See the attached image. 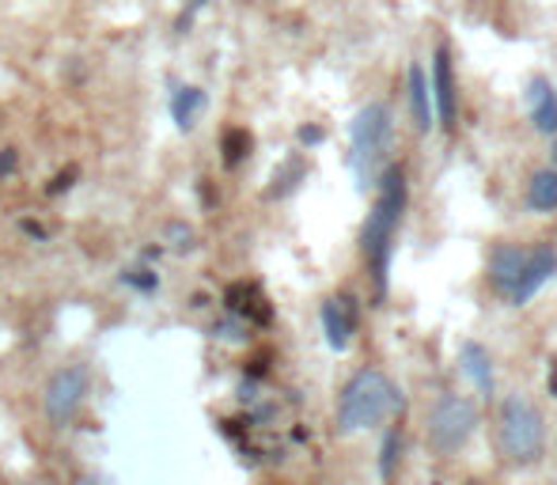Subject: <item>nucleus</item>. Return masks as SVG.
I'll return each mask as SVG.
<instances>
[{"label": "nucleus", "instance_id": "nucleus-12", "mask_svg": "<svg viewBox=\"0 0 557 485\" xmlns=\"http://www.w3.org/2000/svg\"><path fill=\"white\" fill-rule=\"evenodd\" d=\"M528 107H531V125L546 137H557V91L546 76H535L528 88Z\"/></svg>", "mask_w": 557, "mask_h": 485}, {"label": "nucleus", "instance_id": "nucleus-8", "mask_svg": "<svg viewBox=\"0 0 557 485\" xmlns=\"http://www.w3.org/2000/svg\"><path fill=\"white\" fill-rule=\"evenodd\" d=\"M523 265H528V250L516 247V242H497L490 250V262H485V273H490V285L497 288L505 300H512L516 285L523 277Z\"/></svg>", "mask_w": 557, "mask_h": 485}, {"label": "nucleus", "instance_id": "nucleus-11", "mask_svg": "<svg viewBox=\"0 0 557 485\" xmlns=\"http://www.w3.org/2000/svg\"><path fill=\"white\" fill-rule=\"evenodd\" d=\"M224 303H227V315H239L243 323L265 326L273 319V311H270V303H265V296L258 293V285H247V281H239V285L227 288Z\"/></svg>", "mask_w": 557, "mask_h": 485}, {"label": "nucleus", "instance_id": "nucleus-26", "mask_svg": "<svg viewBox=\"0 0 557 485\" xmlns=\"http://www.w3.org/2000/svg\"><path fill=\"white\" fill-rule=\"evenodd\" d=\"M23 232H27V236H35V239H46V228H42V224H35V221H23Z\"/></svg>", "mask_w": 557, "mask_h": 485}, {"label": "nucleus", "instance_id": "nucleus-18", "mask_svg": "<svg viewBox=\"0 0 557 485\" xmlns=\"http://www.w3.org/2000/svg\"><path fill=\"white\" fill-rule=\"evenodd\" d=\"M250 152H255V137H250V129H243V125H227V129L221 133L224 167H239L243 160H250Z\"/></svg>", "mask_w": 557, "mask_h": 485}, {"label": "nucleus", "instance_id": "nucleus-15", "mask_svg": "<svg viewBox=\"0 0 557 485\" xmlns=\"http://www.w3.org/2000/svg\"><path fill=\"white\" fill-rule=\"evenodd\" d=\"M304 178H308V160H304L300 152L285 156V160L277 163V171L270 175V186H265V201H281V198H288V194H296Z\"/></svg>", "mask_w": 557, "mask_h": 485}, {"label": "nucleus", "instance_id": "nucleus-24", "mask_svg": "<svg viewBox=\"0 0 557 485\" xmlns=\"http://www.w3.org/2000/svg\"><path fill=\"white\" fill-rule=\"evenodd\" d=\"M296 137H300L304 148H315V145H323V140H326V129H323V125H300V129H296Z\"/></svg>", "mask_w": 557, "mask_h": 485}, {"label": "nucleus", "instance_id": "nucleus-25", "mask_svg": "<svg viewBox=\"0 0 557 485\" xmlns=\"http://www.w3.org/2000/svg\"><path fill=\"white\" fill-rule=\"evenodd\" d=\"M73 178H76V167H69V171H61L58 178H53L50 186H46V194H50V198H58L61 190H69V186H73Z\"/></svg>", "mask_w": 557, "mask_h": 485}, {"label": "nucleus", "instance_id": "nucleus-30", "mask_svg": "<svg viewBox=\"0 0 557 485\" xmlns=\"http://www.w3.org/2000/svg\"><path fill=\"white\" fill-rule=\"evenodd\" d=\"M554 160H557V145H554Z\"/></svg>", "mask_w": 557, "mask_h": 485}, {"label": "nucleus", "instance_id": "nucleus-22", "mask_svg": "<svg viewBox=\"0 0 557 485\" xmlns=\"http://www.w3.org/2000/svg\"><path fill=\"white\" fill-rule=\"evenodd\" d=\"M122 285H129V288H137V293H156L160 288V273L156 270H129V273H122Z\"/></svg>", "mask_w": 557, "mask_h": 485}, {"label": "nucleus", "instance_id": "nucleus-13", "mask_svg": "<svg viewBox=\"0 0 557 485\" xmlns=\"http://www.w3.org/2000/svg\"><path fill=\"white\" fill-rule=\"evenodd\" d=\"M459 364H462V375L474 383L478 395L482 398L497 395V375H493V361H490V353H485V346L467 341V346L459 349Z\"/></svg>", "mask_w": 557, "mask_h": 485}, {"label": "nucleus", "instance_id": "nucleus-16", "mask_svg": "<svg viewBox=\"0 0 557 485\" xmlns=\"http://www.w3.org/2000/svg\"><path fill=\"white\" fill-rule=\"evenodd\" d=\"M201 111H206V91L194 88V84H186V88L175 91V99H171V119L183 133H190L194 125H198Z\"/></svg>", "mask_w": 557, "mask_h": 485}, {"label": "nucleus", "instance_id": "nucleus-17", "mask_svg": "<svg viewBox=\"0 0 557 485\" xmlns=\"http://www.w3.org/2000/svg\"><path fill=\"white\" fill-rule=\"evenodd\" d=\"M528 206L531 213H557V171H535L528 183Z\"/></svg>", "mask_w": 557, "mask_h": 485}, {"label": "nucleus", "instance_id": "nucleus-23", "mask_svg": "<svg viewBox=\"0 0 557 485\" xmlns=\"http://www.w3.org/2000/svg\"><path fill=\"white\" fill-rule=\"evenodd\" d=\"M15 171H20V152H15L12 145L0 148V183H4V178H12Z\"/></svg>", "mask_w": 557, "mask_h": 485}, {"label": "nucleus", "instance_id": "nucleus-6", "mask_svg": "<svg viewBox=\"0 0 557 485\" xmlns=\"http://www.w3.org/2000/svg\"><path fill=\"white\" fill-rule=\"evenodd\" d=\"M88 390H91L88 364H65V368H58V372L50 375V383H46V390H42L46 421H50L53 428L73 425L76 413H81V406H84V398H88Z\"/></svg>", "mask_w": 557, "mask_h": 485}, {"label": "nucleus", "instance_id": "nucleus-9", "mask_svg": "<svg viewBox=\"0 0 557 485\" xmlns=\"http://www.w3.org/2000/svg\"><path fill=\"white\" fill-rule=\"evenodd\" d=\"M319 319H323V334L331 341V349L345 353L352 334H357V308H352V300L349 296H331V300H323Z\"/></svg>", "mask_w": 557, "mask_h": 485}, {"label": "nucleus", "instance_id": "nucleus-2", "mask_svg": "<svg viewBox=\"0 0 557 485\" xmlns=\"http://www.w3.org/2000/svg\"><path fill=\"white\" fill-rule=\"evenodd\" d=\"M398 406H403V398H398L395 383L383 372H375V368H364V372H357L345 383L342 398H337V433L352 436L383 425Z\"/></svg>", "mask_w": 557, "mask_h": 485}, {"label": "nucleus", "instance_id": "nucleus-31", "mask_svg": "<svg viewBox=\"0 0 557 485\" xmlns=\"http://www.w3.org/2000/svg\"><path fill=\"white\" fill-rule=\"evenodd\" d=\"M467 485H478V482H467Z\"/></svg>", "mask_w": 557, "mask_h": 485}, {"label": "nucleus", "instance_id": "nucleus-10", "mask_svg": "<svg viewBox=\"0 0 557 485\" xmlns=\"http://www.w3.org/2000/svg\"><path fill=\"white\" fill-rule=\"evenodd\" d=\"M557 273V254H554V247H546V242H539L535 250H528V265H523V277H520V285H516V293H512V308H523V303L531 300V296L539 293V288L546 285Z\"/></svg>", "mask_w": 557, "mask_h": 485}, {"label": "nucleus", "instance_id": "nucleus-20", "mask_svg": "<svg viewBox=\"0 0 557 485\" xmlns=\"http://www.w3.org/2000/svg\"><path fill=\"white\" fill-rule=\"evenodd\" d=\"M163 239H168V247L178 250V254H186V250L198 247V236H194V228L186 221H171L168 232H163Z\"/></svg>", "mask_w": 557, "mask_h": 485}, {"label": "nucleus", "instance_id": "nucleus-21", "mask_svg": "<svg viewBox=\"0 0 557 485\" xmlns=\"http://www.w3.org/2000/svg\"><path fill=\"white\" fill-rule=\"evenodd\" d=\"M250 323H243L239 315H227L224 323H216L213 326V338H221V341H247L250 338Z\"/></svg>", "mask_w": 557, "mask_h": 485}, {"label": "nucleus", "instance_id": "nucleus-19", "mask_svg": "<svg viewBox=\"0 0 557 485\" xmlns=\"http://www.w3.org/2000/svg\"><path fill=\"white\" fill-rule=\"evenodd\" d=\"M398 459H403V433H398V428H391V433L383 436V448H380V474H383V482L395 478Z\"/></svg>", "mask_w": 557, "mask_h": 485}, {"label": "nucleus", "instance_id": "nucleus-5", "mask_svg": "<svg viewBox=\"0 0 557 485\" xmlns=\"http://www.w3.org/2000/svg\"><path fill=\"white\" fill-rule=\"evenodd\" d=\"M478 428V406L462 395H444L433 402L425 418V440L436 456H455L467 448V440Z\"/></svg>", "mask_w": 557, "mask_h": 485}, {"label": "nucleus", "instance_id": "nucleus-1", "mask_svg": "<svg viewBox=\"0 0 557 485\" xmlns=\"http://www.w3.org/2000/svg\"><path fill=\"white\" fill-rule=\"evenodd\" d=\"M380 194H375V206L368 213L364 228H360V254H364L368 270H372V285L375 296L383 300L387 293V265H391V250H395V236L403 228V216L410 209V183H406V167L403 163H391L380 171L375 178Z\"/></svg>", "mask_w": 557, "mask_h": 485}, {"label": "nucleus", "instance_id": "nucleus-28", "mask_svg": "<svg viewBox=\"0 0 557 485\" xmlns=\"http://www.w3.org/2000/svg\"><path fill=\"white\" fill-rule=\"evenodd\" d=\"M550 395L557 398V357L550 361Z\"/></svg>", "mask_w": 557, "mask_h": 485}, {"label": "nucleus", "instance_id": "nucleus-7", "mask_svg": "<svg viewBox=\"0 0 557 485\" xmlns=\"http://www.w3.org/2000/svg\"><path fill=\"white\" fill-rule=\"evenodd\" d=\"M429 91H433V119L441 122L444 133H455V125H459V91H455V61H451V46L447 42H441L433 50Z\"/></svg>", "mask_w": 557, "mask_h": 485}, {"label": "nucleus", "instance_id": "nucleus-3", "mask_svg": "<svg viewBox=\"0 0 557 485\" xmlns=\"http://www.w3.org/2000/svg\"><path fill=\"white\" fill-rule=\"evenodd\" d=\"M395 140V114L387 103H368L349 122V171L360 190H372Z\"/></svg>", "mask_w": 557, "mask_h": 485}, {"label": "nucleus", "instance_id": "nucleus-4", "mask_svg": "<svg viewBox=\"0 0 557 485\" xmlns=\"http://www.w3.org/2000/svg\"><path fill=\"white\" fill-rule=\"evenodd\" d=\"M497 444L512 463H539L546 451V425L543 413L523 395H512L497 410Z\"/></svg>", "mask_w": 557, "mask_h": 485}, {"label": "nucleus", "instance_id": "nucleus-29", "mask_svg": "<svg viewBox=\"0 0 557 485\" xmlns=\"http://www.w3.org/2000/svg\"><path fill=\"white\" fill-rule=\"evenodd\" d=\"M209 4V0H190V8H206Z\"/></svg>", "mask_w": 557, "mask_h": 485}, {"label": "nucleus", "instance_id": "nucleus-14", "mask_svg": "<svg viewBox=\"0 0 557 485\" xmlns=\"http://www.w3.org/2000/svg\"><path fill=\"white\" fill-rule=\"evenodd\" d=\"M406 96H410V119L418 125V133L433 129V91H429V76L425 69L413 61L410 73H406Z\"/></svg>", "mask_w": 557, "mask_h": 485}, {"label": "nucleus", "instance_id": "nucleus-27", "mask_svg": "<svg viewBox=\"0 0 557 485\" xmlns=\"http://www.w3.org/2000/svg\"><path fill=\"white\" fill-rule=\"evenodd\" d=\"M76 485H111V482H107V478H99V474H84V478L76 482Z\"/></svg>", "mask_w": 557, "mask_h": 485}]
</instances>
